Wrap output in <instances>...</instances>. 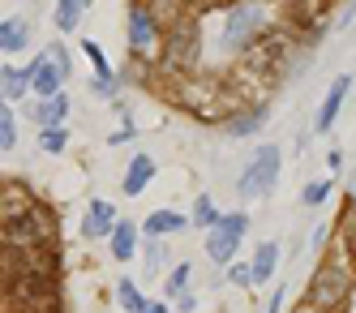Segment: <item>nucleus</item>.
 Segmentation results:
<instances>
[{
  "label": "nucleus",
  "instance_id": "obj_34",
  "mask_svg": "<svg viewBox=\"0 0 356 313\" xmlns=\"http://www.w3.org/2000/svg\"><path fill=\"white\" fill-rule=\"evenodd\" d=\"M352 305H356V292H352Z\"/></svg>",
  "mask_w": 356,
  "mask_h": 313
},
{
  "label": "nucleus",
  "instance_id": "obj_7",
  "mask_svg": "<svg viewBox=\"0 0 356 313\" xmlns=\"http://www.w3.org/2000/svg\"><path fill=\"white\" fill-rule=\"evenodd\" d=\"M245 232H249V215H245V211L223 215V219H219V227H211V236H207V253H211V262H215V266H232L236 245H241Z\"/></svg>",
  "mask_w": 356,
  "mask_h": 313
},
{
  "label": "nucleus",
  "instance_id": "obj_27",
  "mask_svg": "<svg viewBox=\"0 0 356 313\" xmlns=\"http://www.w3.org/2000/svg\"><path fill=\"white\" fill-rule=\"evenodd\" d=\"M185 283H189V262H181L168 275V296H185Z\"/></svg>",
  "mask_w": 356,
  "mask_h": 313
},
{
  "label": "nucleus",
  "instance_id": "obj_14",
  "mask_svg": "<svg viewBox=\"0 0 356 313\" xmlns=\"http://www.w3.org/2000/svg\"><path fill=\"white\" fill-rule=\"evenodd\" d=\"M108 241H112V257H116V262H129V257L138 253V227L129 219H120Z\"/></svg>",
  "mask_w": 356,
  "mask_h": 313
},
{
  "label": "nucleus",
  "instance_id": "obj_26",
  "mask_svg": "<svg viewBox=\"0 0 356 313\" xmlns=\"http://www.w3.org/2000/svg\"><path fill=\"white\" fill-rule=\"evenodd\" d=\"M326 198H330V180H314V185H305V193H300L305 206H322Z\"/></svg>",
  "mask_w": 356,
  "mask_h": 313
},
{
  "label": "nucleus",
  "instance_id": "obj_4",
  "mask_svg": "<svg viewBox=\"0 0 356 313\" xmlns=\"http://www.w3.org/2000/svg\"><path fill=\"white\" fill-rule=\"evenodd\" d=\"M9 300L17 305V313H56V283L52 275H13Z\"/></svg>",
  "mask_w": 356,
  "mask_h": 313
},
{
  "label": "nucleus",
  "instance_id": "obj_12",
  "mask_svg": "<svg viewBox=\"0 0 356 313\" xmlns=\"http://www.w3.org/2000/svg\"><path fill=\"white\" fill-rule=\"evenodd\" d=\"M150 180H155V159H150L146 150H138L134 159H129V168H124V185H120V189L129 193V198H138Z\"/></svg>",
  "mask_w": 356,
  "mask_h": 313
},
{
  "label": "nucleus",
  "instance_id": "obj_11",
  "mask_svg": "<svg viewBox=\"0 0 356 313\" xmlns=\"http://www.w3.org/2000/svg\"><path fill=\"white\" fill-rule=\"evenodd\" d=\"M116 223H120V219H116V206H112V202H104V198H95V202H90V211H86L82 232H86L90 241H99V236H112Z\"/></svg>",
  "mask_w": 356,
  "mask_h": 313
},
{
  "label": "nucleus",
  "instance_id": "obj_2",
  "mask_svg": "<svg viewBox=\"0 0 356 313\" xmlns=\"http://www.w3.org/2000/svg\"><path fill=\"white\" fill-rule=\"evenodd\" d=\"M279 168H284V154H279V146H262V150L249 159V168L241 172V180H236L241 202L270 198V193H275V180H279Z\"/></svg>",
  "mask_w": 356,
  "mask_h": 313
},
{
  "label": "nucleus",
  "instance_id": "obj_5",
  "mask_svg": "<svg viewBox=\"0 0 356 313\" xmlns=\"http://www.w3.org/2000/svg\"><path fill=\"white\" fill-rule=\"evenodd\" d=\"M202 35H197V22L193 17H181L168 31V47H163V65L168 69H176V73H185V69H193L197 65V56H202Z\"/></svg>",
  "mask_w": 356,
  "mask_h": 313
},
{
  "label": "nucleus",
  "instance_id": "obj_1",
  "mask_svg": "<svg viewBox=\"0 0 356 313\" xmlns=\"http://www.w3.org/2000/svg\"><path fill=\"white\" fill-rule=\"evenodd\" d=\"M262 31H266V0H241V5H232V13H227L219 43L227 51H249Z\"/></svg>",
  "mask_w": 356,
  "mask_h": 313
},
{
  "label": "nucleus",
  "instance_id": "obj_21",
  "mask_svg": "<svg viewBox=\"0 0 356 313\" xmlns=\"http://www.w3.org/2000/svg\"><path fill=\"white\" fill-rule=\"evenodd\" d=\"M262 125H266V112L253 108V112H245V116H236V120H227V134H232V138H249V134H258Z\"/></svg>",
  "mask_w": 356,
  "mask_h": 313
},
{
  "label": "nucleus",
  "instance_id": "obj_28",
  "mask_svg": "<svg viewBox=\"0 0 356 313\" xmlns=\"http://www.w3.org/2000/svg\"><path fill=\"white\" fill-rule=\"evenodd\" d=\"M227 279H232L236 288H249V283H253V266H245V262H232V266H227Z\"/></svg>",
  "mask_w": 356,
  "mask_h": 313
},
{
  "label": "nucleus",
  "instance_id": "obj_10",
  "mask_svg": "<svg viewBox=\"0 0 356 313\" xmlns=\"http://www.w3.org/2000/svg\"><path fill=\"white\" fill-rule=\"evenodd\" d=\"M348 90H352V77L343 73V77H335V86L326 90V99H322V108H318V120H314V134H326L330 125H335V116H339V108H343V99H348Z\"/></svg>",
  "mask_w": 356,
  "mask_h": 313
},
{
  "label": "nucleus",
  "instance_id": "obj_17",
  "mask_svg": "<svg viewBox=\"0 0 356 313\" xmlns=\"http://www.w3.org/2000/svg\"><path fill=\"white\" fill-rule=\"evenodd\" d=\"M275 262H279V245L275 241H262L258 245V257H253V283H266L275 275Z\"/></svg>",
  "mask_w": 356,
  "mask_h": 313
},
{
  "label": "nucleus",
  "instance_id": "obj_31",
  "mask_svg": "<svg viewBox=\"0 0 356 313\" xmlns=\"http://www.w3.org/2000/svg\"><path fill=\"white\" fill-rule=\"evenodd\" d=\"M284 309V288H275V296H270V305H266V313H279Z\"/></svg>",
  "mask_w": 356,
  "mask_h": 313
},
{
  "label": "nucleus",
  "instance_id": "obj_15",
  "mask_svg": "<svg viewBox=\"0 0 356 313\" xmlns=\"http://www.w3.org/2000/svg\"><path fill=\"white\" fill-rule=\"evenodd\" d=\"M65 116H69V95H65V90H60V95H52V99H39L35 120H39L43 129H56Z\"/></svg>",
  "mask_w": 356,
  "mask_h": 313
},
{
  "label": "nucleus",
  "instance_id": "obj_25",
  "mask_svg": "<svg viewBox=\"0 0 356 313\" xmlns=\"http://www.w3.org/2000/svg\"><path fill=\"white\" fill-rule=\"evenodd\" d=\"M39 142H43V150H47V154H60V150L69 146V134L56 125V129H43V138H39Z\"/></svg>",
  "mask_w": 356,
  "mask_h": 313
},
{
  "label": "nucleus",
  "instance_id": "obj_32",
  "mask_svg": "<svg viewBox=\"0 0 356 313\" xmlns=\"http://www.w3.org/2000/svg\"><path fill=\"white\" fill-rule=\"evenodd\" d=\"M176 305H181V309H185V313H189V309H193V305H197V296H189V292H185V296H176Z\"/></svg>",
  "mask_w": 356,
  "mask_h": 313
},
{
  "label": "nucleus",
  "instance_id": "obj_18",
  "mask_svg": "<svg viewBox=\"0 0 356 313\" xmlns=\"http://www.w3.org/2000/svg\"><path fill=\"white\" fill-rule=\"evenodd\" d=\"M0 82H5V99L13 103V99H22L31 90V69H13V65H5L0 69Z\"/></svg>",
  "mask_w": 356,
  "mask_h": 313
},
{
  "label": "nucleus",
  "instance_id": "obj_13",
  "mask_svg": "<svg viewBox=\"0 0 356 313\" xmlns=\"http://www.w3.org/2000/svg\"><path fill=\"white\" fill-rule=\"evenodd\" d=\"M26 43H31V26H26V17H22V13H13V17L0 22V51H22Z\"/></svg>",
  "mask_w": 356,
  "mask_h": 313
},
{
  "label": "nucleus",
  "instance_id": "obj_23",
  "mask_svg": "<svg viewBox=\"0 0 356 313\" xmlns=\"http://www.w3.org/2000/svg\"><path fill=\"white\" fill-rule=\"evenodd\" d=\"M13 142H17V116L13 108H5L0 112V150H13Z\"/></svg>",
  "mask_w": 356,
  "mask_h": 313
},
{
  "label": "nucleus",
  "instance_id": "obj_35",
  "mask_svg": "<svg viewBox=\"0 0 356 313\" xmlns=\"http://www.w3.org/2000/svg\"><path fill=\"white\" fill-rule=\"evenodd\" d=\"M86 5H90V0H86Z\"/></svg>",
  "mask_w": 356,
  "mask_h": 313
},
{
  "label": "nucleus",
  "instance_id": "obj_20",
  "mask_svg": "<svg viewBox=\"0 0 356 313\" xmlns=\"http://www.w3.org/2000/svg\"><path fill=\"white\" fill-rule=\"evenodd\" d=\"M82 9H86V0H56V26L60 31H78Z\"/></svg>",
  "mask_w": 356,
  "mask_h": 313
},
{
  "label": "nucleus",
  "instance_id": "obj_8",
  "mask_svg": "<svg viewBox=\"0 0 356 313\" xmlns=\"http://www.w3.org/2000/svg\"><path fill=\"white\" fill-rule=\"evenodd\" d=\"M155 47H159V22H155V13H150V5H134L129 9V51H134V61L155 56Z\"/></svg>",
  "mask_w": 356,
  "mask_h": 313
},
{
  "label": "nucleus",
  "instance_id": "obj_29",
  "mask_svg": "<svg viewBox=\"0 0 356 313\" xmlns=\"http://www.w3.org/2000/svg\"><path fill=\"white\" fill-rule=\"evenodd\" d=\"M189 9H197V13H211V9H232V5H241V0H185Z\"/></svg>",
  "mask_w": 356,
  "mask_h": 313
},
{
  "label": "nucleus",
  "instance_id": "obj_3",
  "mask_svg": "<svg viewBox=\"0 0 356 313\" xmlns=\"http://www.w3.org/2000/svg\"><path fill=\"white\" fill-rule=\"evenodd\" d=\"M5 241L9 245H56V219L43 202H31L22 215L5 219Z\"/></svg>",
  "mask_w": 356,
  "mask_h": 313
},
{
  "label": "nucleus",
  "instance_id": "obj_22",
  "mask_svg": "<svg viewBox=\"0 0 356 313\" xmlns=\"http://www.w3.org/2000/svg\"><path fill=\"white\" fill-rule=\"evenodd\" d=\"M219 219H223V215H219V206H215L207 193H202V198L193 202V223H197V227H219Z\"/></svg>",
  "mask_w": 356,
  "mask_h": 313
},
{
  "label": "nucleus",
  "instance_id": "obj_6",
  "mask_svg": "<svg viewBox=\"0 0 356 313\" xmlns=\"http://www.w3.org/2000/svg\"><path fill=\"white\" fill-rule=\"evenodd\" d=\"M343 296H348V279H343V266L339 262H322L309 279V305L318 313H335L343 309Z\"/></svg>",
  "mask_w": 356,
  "mask_h": 313
},
{
  "label": "nucleus",
  "instance_id": "obj_16",
  "mask_svg": "<svg viewBox=\"0 0 356 313\" xmlns=\"http://www.w3.org/2000/svg\"><path fill=\"white\" fill-rule=\"evenodd\" d=\"M193 219H185V215H176V211H155L146 219V236H163V232H185Z\"/></svg>",
  "mask_w": 356,
  "mask_h": 313
},
{
  "label": "nucleus",
  "instance_id": "obj_30",
  "mask_svg": "<svg viewBox=\"0 0 356 313\" xmlns=\"http://www.w3.org/2000/svg\"><path fill=\"white\" fill-rule=\"evenodd\" d=\"M159 266H163V245L150 241V245H146V271H159Z\"/></svg>",
  "mask_w": 356,
  "mask_h": 313
},
{
  "label": "nucleus",
  "instance_id": "obj_19",
  "mask_svg": "<svg viewBox=\"0 0 356 313\" xmlns=\"http://www.w3.org/2000/svg\"><path fill=\"white\" fill-rule=\"evenodd\" d=\"M116 300H120L124 313H146V296L138 292L134 279H120V283H116Z\"/></svg>",
  "mask_w": 356,
  "mask_h": 313
},
{
  "label": "nucleus",
  "instance_id": "obj_33",
  "mask_svg": "<svg viewBox=\"0 0 356 313\" xmlns=\"http://www.w3.org/2000/svg\"><path fill=\"white\" fill-rule=\"evenodd\" d=\"M146 313H168V305L159 300V305H146Z\"/></svg>",
  "mask_w": 356,
  "mask_h": 313
},
{
  "label": "nucleus",
  "instance_id": "obj_24",
  "mask_svg": "<svg viewBox=\"0 0 356 313\" xmlns=\"http://www.w3.org/2000/svg\"><path fill=\"white\" fill-rule=\"evenodd\" d=\"M343 249H348V262H356V202L343 215Z\"/></svg>",
  "mask_w": 356,
  "mask_h": 313
},
{
  "label": "nucleus",
  "instance_id": "obj_9",
  "mask_svg": "<svg viewBox=\"0 0 356 313\" xmlns=\"http://www.w3.org/2000/svg\"><path fill=\"white\" fill-rule=\"evenodd\" d=\"M65 82H69V73L60 69V61L52 56V51L35 56V65H31V90H35V99H52V95H60Z\"/></svg>",
  "mask_w": 356,
  "mask_h": 313
}]
</instances>
